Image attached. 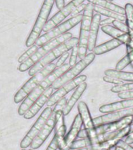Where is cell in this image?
<instances>
[{"mask_svg":"<svg viewBox=\"0 0 133 150\" xmlns=\"http://www.w3.org/2000/svg\"><path fill=\"white\" fill-rule=\"evenodd\" d=\"M79 57V46L78 45H75L72 49V52L69 56V65L70 67L74 66L77 63V58Z\"/></svg>","mask_w":133,"mask_h":150,"instance_id":"obj_31","label":"cell"},{"mask_svg":"<svg viewBox=\"0 0 133 150\" xmlns=\"http://www.w3.org/2000/svg\"><path fill=\"white\" fill-rule=\"evenodd\" d=\"M78 43H79V38L74 37L71 38L70 39L65 41V42L59 45L58 46L55 47V49H52L50 52H48L46 56H44L41 60L38 61L35 65H34L30 68L29 70V75L34 76L38 71L52 63L54 60H55L56 59L59 58L62 54L71 50L75 45H78Z\"/></svg>","mask_w":133,"mask_h":150,"instance_id":"obj_3","label":"cell"},{"mask_svg":"<svg viewBox=\"0 0 133 150\" xmlns=\"http://www.w3.org/2000/svg\"><path fill=\"white\" fill-rule=\"evenodd\" d=\"M55 2V0H44V1L37 20H36V22L34 25V28L26 42L27 47H30L32 46L33 45H34L37 38L40 37L41 33L43 31L44 25L48 22V16Z\"/></svg>","mask_w":133,"mask_h":150,"instance_id":"obj_5","label":"cell"},{"mask_svg":"<svg viewBox=\"0 0 133 150\" xmlns=\"http://www.w3.org/2000/svg\"><path fill=\"white\" fill-rule=\"evenodd\" d=\"M53 109L49 106H47L44 110V111L41 112V114L40 115L37 121L35 122L34 124L33 125L30 131H28V133L26 134V136L23 138V139L20 142V148L21 149H27L30 145L32 143L33 140L34 139L35 137L38 134L40 131L41 130L44 124L46 123L50 116L52 113Z\"/></svg>","mask_w":133,"mask_h":150,"instance_id":"obj_9","label":"cell"},{"mask_svg":"<svg viewBox=\"0 0 133 150\" xmlns=\"http://www.w3.org/2000/svg\"><path fill=\"white\" fill-rule=\"evenodd\" d=\"M55 114L52 111V113L50 116L46 123L44 124L41 130L40 131L35 138L33 140L32 143L30 144V147L33 149H37L38 148L41 146V145L45 142L47 138H48L51 131L55 129Z\"/></svg>","mask_w":133,"mask_h":150,"instance_id":"obj_13","label":"cell"},{"mask_svg":"<svg viewBox=\"0 0 133 150\" xmlns=\"http://www.w3.org/2000/svg\"><path fill=\"white\" fill-rule=\"evenodd\" d=\"M93 11H95L96 13H97L100 15H103V16L110 17V18H113L114 20H118V21H121L122 22L124 21H125V15L118 13H115V12L112 11V10L104 9V8L98 6H95V5L93 6Z\"/></svg>","mask_w":133,"mask_h":150,"instance_id":"obj_25","label":"cell"},{"mask_svg":"<svg viewBox=\"0 0 133 150\" xmlns=\"http://www.w3.org/2000/svg\"><path fill=\"white\" fill-rule=\"evenodd\" d=\"M133 116V107L128 108L125 110H121L116 111V112L106 113L104 115L100 116V117L93 118V122L96 126H99L101 124H108L111 122L120 120L125 118L127 117Z\"/></svg>","mask_w":133,"mask_h":150,"instance_id":"obj_14","label":"cell"},{"mask_svg":"<svg viewBox=\"0 0 133 150\" xmlns=\"http://www.w3.org/2000/svg\"><path fill=\"white\" fill-rule=\"evenodd\" d=\"M71 38H72V33H65L64 35H61L58 38H55L51 40L50 42H47L41 46H40V48H38L37 52L33 56H30L28 59L24 61L23 63H22L19 66L18 70L20 72H24L26 70H30L33 66L35 65L38 61L41 60L44 56H46L47 54L50 52L52 49L58 46L59 45H61L63 42H65V41L70 39Z\"/></svg>","mask_w":133,"mask_h":150,"instance_id":"obj_2","label":"cell"},{"mask_svg":"<svg viewBox=\"0 0 133 150\" xmlns=\"http://www.w3.org/2000/svg\"><path fill=\"white\" fill-rule=\"evenodd\" d=\"M87 87V84L86 81L82 82L81 84H79V86L77 87L75 91L73 92L70 98L67 101L66 105L63 109V114L64 116H66L71 112V110H72V108L74 107V105L76 104V103L79 101V99L82 97L83 94L84 93V91L86 89Z\"/></svg>","mask_w":133,"mask_h":150,"instance_id":"obj_20","label":"cell"},{"mask_svg":"<svg viewBox=\"0 0 133 150\" xmlns=\"http://www.w3.org/2000/svg\"><path fill=\"white\" fill-rule=\"evenodd\" d=\"M96 55L93 52H90L86 54V56L83 59H82L80 60L72 66L66 71L60 77H58L55 81L54 82L51 87L54 89H58L59 88L66 84L67 82L75 79L76 77H78V75L81 72H83L90 64L96 57Z\"/></svg>","mask_w":133,"mask_h":150,"instance_id":"obj_7","label":"cell"},{"mask_svg":"<svg viewBox=\"0 0 133 150\" xmlns=\"http://www.w3.org/2000/svg\"><path fill=\"white\" fill-rule=\"evenodd\" d=\"M118 142V141L116 139H110V140L105 141L98 144H93L86 147L74 150H111L116 146Z\"/></svg>","mask_w":133,"mask_h":150,"instance_id":"obj_24","label":"cell"},{"mask_svg":"<svg viewBox=\"0 0 133 150\" xmlns=\"http://www.w3.org/2000/svg\"><path fill=\"white\" fill-rule=\"evenodd\" d=\"M133 62V50L127 52L125 56H124L123 58L121 59V60L119 61L118 63H117L116 67L114 70H118V71H121L123 70L125 68L128 66L129 64Z\"/></svg>","mask_w":133,"mask_h":150,"instance_id":"obj_27","label":"cell"},{"mask_svg":"<svg viewBox=\"0 0 133 150\" xmlns=\"http://www.w3.org/2000/svg\"><path fill=\"white\" fill-rule=\"evenodd\" d=\"M55 4L58 9H62L65 6V0H55Z\"/></svg>","mask_w":133,"mask_h":150,"instance_id":"obj_40","label":"cell"},{"mask_svg":"<svg viewBox=\"0 0 133 150\" xmlns=\"http://www.w3.org/2000/svg\"><path fill=\"white\" fill-rule=\"evenodd\" d=\"M101 30L104 33L110 35L114 39L118 40L119 42H121L122 45H125L126 46H129L132 43V38H131L130 35L123 33L118 29H117L111 25H105L100 27Z\"/></svg>","mask_w":133,"mask_h":150,"instance_id":"obj_18","label":"cell"},{"mask_svg":"<svg viewBox=\"0 0 133 150\" xmlns=\"http://www.w3.org/2000/svg\"><path fill=\"white\" fill-rule=\"evenodd\" d=\"M63 150H70V149H69V148H68V149H63Z\"/></svg>","mask_w":133,"mask_h":150,"instance_id":"obj_42","label":"cell"},{"mask_svg":"<svg viewBox=\"0 0 133 150\" xmlns=\"http://www.w3.org/2000/svg\"><path fill=\"white\" fill-rule=\"evenodd\" d=\"M114 20V19L110 18V17H107L104 20H101V21H100V27L105 25H110V23H112Z\"/></svg>","mask_w":133,"mask_h":150,"instance_id":"obj_38","label":"cell"},{"mask_svg":"<svg viewBox=\"0 0 133 150\" xmlns=\"http://www.w3.org/2000/svg\"><path fill=\"white\" fill-rule=\"evenodd\" d=\"M86 75H79L77 77H76L75 79L67 82L66 84H65L61 88L57 89V91L51 95V97L49 98V99L47 102V106L51 107V106L55 105L58 101L64 98L69 92L72 91L73 89L76 88L82 82L86 81Z\"/></svg>","mask_w":133,"mask_h":150,"instance_id":"obj_11","label":"cell"},{"mask_svg":"<svg viewBox=\"0 0 133 150\" xmlns=\"http://www.w3.org/2000/svg\"><path fill=\"white\" fill-rule=\"evenodd\" d=\"M69 53L68 52H65L64 54H62V55L59 57L58 60L57 61V63H56V68L59 67L61 66H62L63 64L65 63V61H66V59L69 58Z\"/></svg>","mask_w":133,"mask_h":150,"instance_id":"obj_34","label":"cell"},{"mask_svg":"<svg viewBox=\"0 0 133 150\" xmlns=\"http://www.w3.org/2000/svg\"><path fill=\"white\" fill-rule=\"evenodd\" d=\"M125 142L128 145H132L133 144V131L131 132L130 134H128V135L125 137Z\"/></svg>","mask_w":133,"mask_h":150,"instance_id":"obj_39","label":"cell"},{"mask_svg":"<svg viewBox=\"0 0 133 150\" xmlns=\"http://www.w3.org/2000/svg\"><path fill=\"white\" fill-rule=\"evenodd\" d=\"M86 6V4H85L84 2H83V3H81V4H79L78 6L76 7V8L72 10V13L70 14V15H71L72 17L77 16V15H79V14H80V13H82V12L85 10Z\"/></svg>","mask_w":133,"mask_h":150,"instance_id":"obj_33","label":"cell"},{"mask_svg":"<svg viewBox=\"0 0 133 150\" xmlns=\"http://www.w3.org/2000/svg\"><path fill=\"white\" fill-rule=\"evenodd\" d=\"M78 112L81 117L83 125L84 127V130L86 131L87 138H93L97 136L96 132L97 126L93 122V119L91 117L90 112L89 110L88 106L86 103L81 101L78 104Z\"/></svg>","mask_w":133,"mask_h":150,"instance_id":"obj_12","label":"cell"},{"mask_svg":"<svg viewBox=\"0 0 133 150\" xmlns=\"http://www.w3.org/2000/svg\"><path fill=\"white\" fill-rule=\"evenodd\" d=\"M38 49V46H37V45L34 44L32 46L30 47V49L27 50V51L23 54V55H21L18 59V62L19 63H23L24 61H26L27 59L30 58V56H33L34 54L37 52V50Z\"/></svg>","mask_w":133,"mask_h":150,"instance_id":"obj_29","label":"cell"},{"mask_svg":"<svg viewBox=\"0 0 133 150\" xmlns=\"http://www.w3.org/2000/svg\"><path fill=\"white\" fill-rule=\"evenodd\" d=\"M56 68V63H51L43 68L42 70L35 74L19 90L14 96V102L16 103H20L23 102L26 97L33 91V89L36 88L48 75L53 71Z\"/></svg>","mask_w":133,"mask_h":150,"instance_id":"obj_6","label":"cell"},{"mask_svg":"<svg viewBox=\"0 0 133 150\" xmlns=\"http://www.w3.org/2000/svg\"><path fill=\"white\" fill-rule=\"evenodd\" d=\"M133 107V98L130 99H122L121 101L115 103H109L101 105L99 109V111L103 113H110V112H116L118 110H125L128 108Z\"/></svg>","mask_w":133,"mask_h":150,"instance_id":"obj_19","label":"cell"},{"mask_svg":"<svg viewBox=\"0 0 133 150\" xmlns=\"http://www.w3.org/2000/svg\"><path fill=\"white\" fill-rule=\"evenodd\" d=\"M87 1H88V2H90L95 6H98L102 7L104 9L112 10V11L118 13L123 14V15H125V8L119 6L118 5L114 4L113 2L107 1V0H87Z\"/></svg>","mask_w":133,"mask_h":150,"instance_id":"obj_23","label":"cell"},{"mask_svg":"<svg viewBox=\"0 0 133 150\" xmlns=\"http://www.w3.org/2000/svg\"><path fill=\"white\" fill-rule=\"evenodd\" d=\"M100 21H101V15L97 13L93 14L88 39V50L90 52H93V49L97 46L96 44L97 39L98 31L100 27Z\"/></svg>","mask_w":133,"mask_h":150,"instance_id":"obj_17","label":"cell"},{"mask_svg":"<svg viewBox=\"0 0 133 150\" xmlns=\"http://www.w3.org/2000/svg\"><path fill=\"white\" fill-rule=\"evenodd\" d=\"M85 0H72L71 2H69L66 6L63 7L62 9H59V11L54 15L50 20L46 23L43 28L44 32H48L54 28H55L56 26L60 24L69 15L72 13V10L78 6L79 4H81L84 2Z\"/></svg>","mask_w":133,"mask_h":150,"instance_id":"obj_10","label":"cell"},{"mask_svg":"<svg viewBox=\"0 0 133 150\" xmlns=\"http://www.w3.org/2000/svg\"><path fill=\"white\" fill-rule=\"evenodd\" d=\"M53 90L54 88L52 87H50V88L47 89L46 91H44V93L42 94L41 96L35 101L34 103H33V105L29 108V110L24 113V115H23L24 119L29 120L32 119L33 117H34L37 112L41 110V109L44 106V104L47 103L49 98L53 94Z\"/></svg>","mask_w":133,"mask_h":150,"instance_id":"obj_16","label":"cell"},{"mask_svg":"<svg viewBox=\"0 0 133 150\" xmlns=\"http://www.w3.org/2000/svg\"><path fill=\"white\" fill-rule=\"evenodd\" d=\"M29 150H34V149H29Z\"/></svg>","mask_w":133,"mask_h":150,"instance_id":"obj_45","label":"cell"},{"mask_svg":"<svg viewBox=\"0 0 133 150\" xmlns=\"http://www.w3.org/2000/svg\"><path fill=\"white\" fill-rule=\"evenodd\" d=\"M133 90V82L130 83H123L121 84H118L114 85L111 88V91L114 93H120V92H124V91H128Z\"/></svg>","mask_w":133,"mask_h":150,"instance_id":"obj_28","label":"cell"},{"mask_svg":"<svg viewBox=\"0 0 133 150\" xmlns=\"http://www.w3.org/2000/svg\"><path fill=\"white\" fill-rule=\"evenodd\" d=\"M114 149V150H124L122 148L119 147V146H118V145H116V146H115Z\"/></svg>","mask_w":133,"mask_h":150,"instance_id":"obj_41","label":"cell"},{"mask_svg":"<svg viewBox=\"0 0 133 150\" xmlns=\"http://www.w3.org/2000/svg\"><path fill=\"white\" fill-rule=\"evenodd\" d=\"M69 68V63H65L62 66L55 68L52 72L50 73L36 88L33 89V91L22 102V104L18 109V114L20 116H23L24 113L29 110V108L33 105V103H34L47 89L50 88L58 77H60Z\"/></svg>","mask_w":133,"mask_h":150,"instance_id":"obj_1","label":"cell"},{"mask_svg":"<svg viewBox=\"0 0 133 150\" xmlns=\"http://www.w3.org/2000/svg\"><path fill=\"white\" fill-rule=\"evenodd\" d=\"M93 6L94 5L88 2L86 4V9L83 11L82 21L80 22V32L79 37V58L83 59L87 54L88 51V39L90 35L91 22L93 16Z\"/></svg>","mask_w":133,"mask_h":150,"instance_id":"obj_4","label":"cell"},{"mask_svg":"<svg viewBox=\"0 0 133 150\" xmlns=\"http://www.w3.org/2000/svg\"><path fill=\"white\" fill-rule=\"evenodd\" d=\"M112 25L114 26L115 28H117V29H118L119 30L122 31L123 33L131 35L130 29H129L128 26L126 25L125 23H124L122 21H118V20H114V21L112 22Z\"/></svg>","mask_w":133,"mask_h":150,"instance_id":"obj_30","label":"cell"},{"mask_svg":"<svg viewBox=\"0 0 133 150\" xmlns=\"http://www.w3.org/2000/svg\"><path fill=\"white\" fill-rule=\"evenodd\" d=\"M58 149V142L56 140L55 137L54 136L53 139L51 140V142L49 144L48 147L47 148L46 150H57Z\"/></svg>","mask_w":133,"mask_h":150,"instance_id":"obj_36","label":"cell"},{"mask_svg":"<svg viewBox=\"0 0 133 150\" xmlns=\"http://www.w3.org/2000/svg\"><path fill=\"white\" fill-rule=\"evenodd\" d=\"M104 74L106 76L117 77L122 80L124 81L133 82V72H125V71H118L116 70H106L104 71Z\"/></svg>","mask_w":133,"mask_h":150,"instance_id":"obj_26","label":"cell"},{"mask_svg":"<svg viewBox=\"0 0 133 150\" xmlns=\"http://www.w3.org/2000/svg\"><path fill=\"white\" fill-rule=\"evenodd\" d=\"M21 150H26V149H21Z\"/></svg>","mask_w":133,"mask_h":150,"instance_id":"obj_43","label":"cell"},{"mask_svg":"<svg viewBox=\"0 0 133 150\" xmlns=\"http://www.w3.org/2000/svg\"><path fill=\"white\" fill-rule=\"evenodd\" d=\"M122 43L121 42H119L118 40L113 39L110 40L108 42H106L104 43L99 45L97 46H96L93 50V52L95 55H102L104 54L107 52L114 50V49H116L118 47L121 46Z\"/></svg>","mask_w":133,"mask_h":150,"instance_id":"obj_22","label":"cell"},{"mask_svg":"<svg viewBox=\"0 0 133 150\" xmlns=\"http://www.w3.org/2000/svg\"><path fill=\"white\" fill-rule=\"evenodd\" d=\"M82 17H83V14H79L77 16L71 17L65 22L58 24L55 28H54L53 29H51V30H49L44 35L38 38L35 42V44L37 45V46H41L47 42H50L51 40L59 37L61 35H64L65 33H67L69 30H71L72 28L76 27L78 23L81 22Z\"/></svg>","mask_w":133,"mask_h":150,"instance_id":"obj_8","label":"cell"},{"mask_svg":"<svg viewBox=\"0 0 133 150\" xmlns=\"http://www.w3.org/2000/svg\"><path fill=\"white\" fill-rule=\"evenodd\" d=\"M118 97L121 99H130L133 98V90L128 91H124V92H120L118 93Z\"/></svg>","mask_w":133,"mask_h":150,"instance_id":"obj_35","label":"cell"},{"mask_svg":"<svg viewBox=\"0 0 133 150\" xmlns=\"http://www.w3.org/2000/svg\"><path fill=\"white\" fill-rule=\"evenodd\" d=\"M117 145H118V146H119V147L122 148L124 150H133L132 146H131V145H128V144H127V143H126L123 140L120 141V142H119L117 144Z\"/></svg>","mask_w":133,"mask_h":150,"instance_id":"obj_37","label":"cell"},{"mask_svg":"<svg viewBox=\"0 0 133 150\" xmlns=\"http://www.w3.org/2000/svg\"><path fill=\"white\" fill-rule=\"evenodd\" d=\"M103 80L104 81L107 82V83H111V84H115V85H118V84H121L124 83V81L119 79V78H117V77H111V76H104L103 77Z\"/></svg>","mask_w":133,"mask_h":150,"instance_id":"obj_32","label":"cell"},{"mask_svg":"<svg viewBox=\"0 0 133 150\" xmlns=\"http://www.w3.org/2000/svg\"><path fill=\"white\" fill-rule=\"evenodd\" d=\"M133 123V116L127 117L125 118L117 120V121L104 124L97 126L96 127V132L97 134H101L111 133L114 131H118L119 130L125 128V127L130 125Z\"/></svg>","mask_w":133,"mask_h":150,"instance_id":"obj_15","label":"cell"},{"mask_svg":"<svg viewBox=\"0 0 133 150\" xmlns=\"http://www.w3.org/2000/svg\"><path fill=\"white\" fill-rule=\"evenodd\" d=\"M107 1H110V2H111V1H113V0H107Z\"/></svg>","mask_w":133,"mask_h":150,"instance_id":"obj_44","label":"cell"},{"mask_svg":"<svg viewBox=\"0 0 133 150\" xmlns=\"http://www.w3.org/2000/svg\"><path fill=\"white\" fill-rule=\"evenodd\" d=\"M82 126H83V122H82L81 117H80L79 114H77L75 117V119L72 122L69 131L68 132V134L65 137V145L68 148H69L70 145H72V143L74 141L76 140L79 131L81 130Z\"/></svg>","mask_w":133,"mask_h":150,"instance_id":"obj_21","label":"cell"}]
</instances>
